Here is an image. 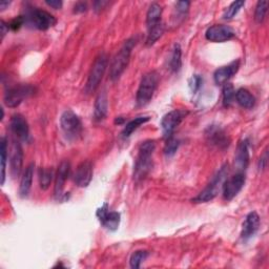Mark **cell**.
Listing matches in <instances>:
<instances>
[{
    "instance_id": "obj_1",
    "label": "cell",
    "mask_w": 269,
    "mask_h": 269,
    "mask_svg": "<svg viewBox=\"0 0 269 269\" xmlns=\"http://www.w3.org/2000/svg\"><path fill=\"white\" fill-rule=\"evenodd\" d=\"M156 149V142L148 140L141 143L138 155L133 165V179L141 181L148 177L153 168V154Z\"/></svg>"
},
{
    "instance_id": "obj_2",
    "label": "cell",
    "mask_w": 269,
    "mask_h": 269,
    "mask_svg": "<svg viewBox=\"0 0 269 269\" xmlns=\"http://www.w3.org/2000/svg\"><path fill=\"white\" fill-rule=\"evenodd\" d=\"M136 44V40L133 38H130L126 40L123 45L121 46L116 56L114 57L111 69H109V78H111L113 81H116L120 78V76L123 74L124 71L126 70L129 60H130V55L132 52V48Z\"/></svg>"
},
{
    "instance_id": "obj_3",
    "label": "cell",
    "mask_w": 269,
    "mask_h": 269,
    "mask_svg": "<svg viewBox=\"0 0 269 269\" xmlns=\"http://www.w3.org/2000/svg\"><path fill=\"white\" fill-rule=\"evenodd\" d=\"M23 18L24 24L40 31L48 30L54 27L57 22L56 18L51 13L38 8H33L28 11L26 15H23Z\"/></svg>"
},
{
    "instance_id": "obj_4",
    "label": "cell",
    "mask_w": 269,
    "mask_h": 269,
    "mask_svg": "<svg viewBox=\"0 0 269 269\" xmlns=\"http://www.w3.org/2000/svg\"><path fill=\"white\" fill-rule=\"evenodd\" d=\"M228 175V166L224 165L218 172V174L213 178L211 183L207 185L195 198L192 199L194 203H204L214 200L217 194L219 193L220 189L223 187L226 177Z\"/></svg>"
},
{
    "instance_id": "obj_5",
    "label": "cell",
    "mask_w": 269,
    "mask_h": 269,
    "mask_svg": "<svg viewBox=\"0 0 269 269\" xmlns=\"http://www.w3.org/2000/svg\"><path fill=\"white\" fill-rule=\"evenodd\" d=\"M158 79V74L156 72H150L142 77L136 96L137 104L139 106H144L150 103L157 90Z\"/></svg>"
},
{
    "instance_id": "obj_6",
    "label": "cell",
    "mask_w": 269,
    "mask_h": 269,
    "mask_svg": "<svg viewBox=\"0 0 269 269\" xmlns=\"http://www.w3.org/2000/svg\"><path fill=\"white\" fill-rule=\"evenodd\" d=\"M107 63H108L107 56L103 53L96 58L95 62L91 69L87 84H85V89H84L85 93L92 94L98 89V87H99V84L103 78L104 73L106 71Z\"/></svg>"
},
{
    "instance_id": "obj_7",
    "label": "cell",
    "mask_w": 269,
    "mask_h": 269,
    "mask_svg": "<svg viewBox=\"0 0 269 269\" xmlns=\"http://www.w3.org/2000/svg\"><path fill=\"white\" fill-rule=\"evenodd\" d=\"M35 88L31 84H19L11 88L5 94V104L8 107L15 108L19 106L24 100L34 95Z\"/></svg>"
},
{
    "instance_id": "obj_8",
    "label": "cell",
    "mask_w": 269,
    "mask_h": 269,
    "mask_svg": "<svg viewBox=\"0 0 269 269\" xmlns=\"http://www.w3.org/2000/svg\"><path fill=\"white\" fill-rule=\"evenodd\" d=\"M60 125L68 139H77L82 131V124L79 117L71 109H68L60 118Z\"/></svg>"
},
{
    "instance_id": "obj_9",
    "label": "cell",
    "mask_w": 269,
    "mask_h": 269,
    "mask_svg": "<svg viewBox=\"0 0 269 269\" xmlns=\"http://www.w3.org/2000/svg\"><path fill=\"white\" fill-rule=\"evenodd\" d=\"M245 175L241 172H238L236 175L231 176L229 179L225 180L223 184V197L225 200L230 201L237 197L238 193L242 190L244 184H245Z\"/></svg>"
},
{
    "instance_id": "obj_10",
    "label": "cell",
    "mask_w": 269,
    "mask_h": 269,
    "mask_svg": "<svg viewBox=\"0 0 269 269\" xmlns=\"http://www.w3.org/2000/svg\"><path fill=\"white\" fill-rule=\"evenodd\" d=\"M185 115H186L185 112L175 109V111L169 112L163 117L161 121V127H162V132L166 139L173 136L174 131L180 125Z\"/></svg>"
},
{
    "instance_id": "obj_11",
    "label": "cell",
    "mask_w": 269,
    "mask_h": 269,
    "mask_svg": "<svg viewBox=\"0 0 269 269\" xmlns=\"http://www.w3.org/2000/svg\"><path fill=\"white\" fill-rule=\"evenodd\" d=\"M236 36L235 31L230 27L223 26V24H216L211 27L205 33L207 40L212 42H224L232 39Z\"/></svg>"
},
{
    "instance_id": "obj_12",
    "label": "cell",
    "mask_w": 269,
    "mask_h": 269,
    "mask_svg": "<svg viewBox=\"0 0 269 269\" xmlns=\"http://www.w3.org/2000/svg\"><path fill=\"white\" fill-rule=\"evenodd\" d=\"M205 137L210 144L221 150L228 148L230 143V140L227 137L225 131L218 125H211L207 128L205 131Z\"/></svg>"
},
{
    "instance_id": "obj_13",
    "label": "cell",
    "mask_w": 269,
    "mask_h": 269,
    "mask_svg": "<svg viewBox=\"0 0 269 269\" xmlns=\"http://www.w3.org/2000/svg\"><path fill=\"white\" fill-rule=\"evenodd\" d=\"M10 127L14 136L20 141H28L30 137V127L27 119L20 114L12 116Z\"/></svg>"
},
{
    "instance_id": "obj_14",
    "label": "cell",
    "mask_w": 269,
    "mask_h": 269,
    "mask_svg": "<svg viewBox=\"0 0 269 269\" xmlns=\"http://www.w3.org/2000/svg\"><path fill=\"white\" fill-rule=\"evenodd\" d=\"M23 163V152L19 142L13 141L11 149V156H10V167H11V175L13 178H17L22 169Z\"/></svg>"
},
{
    "instance_id": "obj_15",
    "label": "cell",
    "mask_w": 269,
    "mask_h": 269,
    "mask_svg": "<svg viewBox=\"0 0 269 269\" xmlns=\"http://www.w3.org/2000/svg\"><path fill=\"white\" fill-rule=\"evenodd\" d=\"M260 228V217L255 212L249 213L243 222L241 238L243 241H247L252 238Z\"/></svg>"
},
{
    "instance_id": "obj_16",
    "label": "cell",
    "mask_w": 269,
    "mask_h": 269,
    "mask_svg": "<svg viewBox=\"0 0 269 269\" xmlns=\"http://www.w3.org/2000/svg\"><path fill=\"white\" fill-rule=\"evenodd\" d=\"M97 217L99 221L109 230H116L120 224V214L117 212H109L107 204H104L101 209L98 210Z\"/></svg>"
},
{
    "instance_id": "obj_17",
    "label": "cell",
    "mask_w": 269,
    "mask_h": 269,
    "mask_svg": "<svg viewBox=\"0 0 269 269\" xmlns=\"http://www.w3.org/2000/svg\"><path fill=\"white\" fill-rule=\"evenodd\" d=\"M93 179V165L90 161L81 162L74 174V181L79 187H87Z\"/></svg>"
},
{
    "instance_id": "obj_18",
    "label": "cell",
    "mask_w": 269,
    "mask_h": 269,
    "mask_svg": "<svg viewBox=\"0 0 269 269\" xmlns=\"http://www.w3.org/2000/svg\"><path fill=\"white\" fill-rule=\"evenodd\" d=\"M249 164V141L244 139L240 141L235 156V165L239 172L243 173Z\"/></svg>"
},
{
    "instance_id": "obj_19",
    "label": "cell",
    "mask_w": 269,
    "mask_h": 269,
    "mask_svg": "<svg viewBox=\"0 0 269 269\" xmlns=\"http://www.w3.org/2000/svg\"><path fill=\"white\" fill-rule=\"evenodd\" d=\"M71 173V164L69 161H62L58 167L56 181H55V195L59 199L63 194L65 182L69 179Z\"/></svg>"
},
{
    "instance_id": "obj_20",
    "label": "cell",
    "mask_w": 269,
    "mask_h": 269,
    "mask_svg": "<svg viewBox=\"0 0 269 269\" xmlns=\"http://www.w3.org/2000/svg\"><path fill=\"white\" fill-rule=\"evenodd\" d=\"M240 68V61H234V62H231L230 64L226 65V66H222L218 69L215 72V75H214V79L217 85H222L227 83V81L234 76L236 75Z\"/></svg>"
},
{
    "instance_id": "obj_21",
    "label": "cell",
    "mask_w": 269,
    "mask_h": 269,
    "mask_svg": "<svg viewBox=\"0 0 269 269\" xmlns=\"http://www.w3.org/2000/svg\"><path fill=\"white\" fill-rule=\"evenodd\" d=\"M34 168L35 164L31 163L27 168L26 172H24L21 182H20V186H19V193L22 198L28 197V194L31 190L32 184H33V177H34Z\"/></svg>"
},
{
    "instance_id": "obj_22",
    "label": "cell",
    "mask_w": 269,
    "mask_h": 269,
    "mask_svg": "<svg viewBox=\"0 0 269 269\" xmlns=\"http://www.w3.org/2000/svg\"><path fill=\"white\" fill-rule=\"evenodd\" d=\"M107 96L105 92L100 93L98 95L96 102H95V111H94V117L97 121H101L105 118L107 114Z\"/></svg>"
},
{
    "instance_id": "obj_23",
    "label": "cell",
    "mask_w": 269,
    "mask_h": 269,
    "mask_svg": "<svg viewBox=\"0 0 269 269\" xmlns=\"http://www.w3.org/2000/svg\"><path fill=\"white\" fill-rule=\"evenodd\" d=\"M161 15H162V8L159 4L151 5L148 14H146V26L148 29L158 26L161 22Z\"/></svg>"
},
{
    "instance_id": "obj_24",
    "label": "cell",
    "mask_w": 269,
    "mask_h": 269,
    "mask_svg": "<svg viewBox=\"0 0 269 269\" xmlns=\"http://www.w3.org/2000/svg\"><path fill=\"white\" fill-rule=\"evenodd\" d=\"M236 100L237 102L244 108L250 109L255 104L254 97L250 94L249 91L245 89H240L236 93Z\"/></svg>"
},
{
    "instance_id": "obj_25",
    "label": "cell",
    "mask_w": 269,
    "mask_h": 269,
    "mask_svg": "<svg viewBox=\"0 0 269 269\" xmlns=\"http://www.w3.org/2000/svg\"><path fill=\"white\" fill-rule=\"evenodd\" d=\"M150 119H151L150 117H137L136 119L129 121L128 123L124 126L123 130H122V136L125 138L129 137L134 130H136L139 126H141L142 124L146 123L148 121H150Z\"/></svg>"
},
{
    "instance_id": "obj_26",
    "label": "cell",
    "mask_w": 269,
    "mask_h": 269,
    "mask_svg": "<svg viewBox=\"0 0 269 269\" xmlns=\"http://www.w3.org/2000/svg\"><path fill=\"white\" fill-rule=\"evenodd\" d=\"M182 50L179 44H175L173 48L172 56L169 60V69L174 73H178L182 65Z\"/></svg>"
},
{
    "instance_id": "obj_27",
    "label": "cell",
    "mask_w": 269,
    "mask_h": 269,
    "mask_svg": "<svg viewBox=\"0 0 269 269\" xmlns=\"http://www.w3.org/2000/svg\"><path fill=\"white\" fill-rule=\"evenodd\" d=\"M163 33H164V27H163L162 23L158 24V26H156V27H153V28L149 29L148 39H146V45H148V46L154 45L158 41V39L161 37Z\"/></svg>"
},
{
    "instance_id": "obj_28",
    "label": "cell",
    "mask_w": 269,
    "mask_h": 269,
    "mask_svg": "<svg viewBox=\"0 0 269 269\" xmlns=\"http://www.w3.org/2000/svg\"><path fill=\"white\" fill-rule=\"evenodd\" d=\"M0 155H2V184H4L6 180V168L8 159V143L5 137L2 138V143H0Z\"/></svg>"
},
{
    "instance_id": "obj_29",
    "label": "cell",
    "mask_w": 269,
    "mask_h": 269,
    "mask_svg": "<svg viewBox=\"0 0 269 269\" xmlns=\"http://www.w3.org/2000/svg\"><path fill=\"white\" fill-rule=\"evenodd\" d=\"M236 99V91L230 83H225L223 88V104L224 106L228 107L232 104Z\"/></svg>"
},
{
    "instance_id": "obj_30",
    "label": "cell",
    "mask_w": 269,
    "mask_h": 269,
    "mask_svg": "<svg viewBox=\"0 0 269 269\" xmlns=\"http://www.w3.org/2000/svg\"><path fill=\"white\" fill-rule=\"evenodd\" d=\"M245 5V2H243V0H239V2H234L232 3L224 12L223 14V18L225 20H229L231 18H234L239 12L242 9V7Z\"/></svg>"
},
{
    "instance_id": "obj_31",
    "label": "cell",
    "mask_w": 269,
    "mask_h": 269,
    "mask_svg": "<svg viewBox=\"0 0 269 269\" xmlns=\"http://www.w3.org/2000/svg\"><path fill=\"white\" fill-rule=\"evenodd\" d=\"M53 180V170L52 169H45L41 168L39 172V182L40 187L45 190L51 185V182Z\"/></svg>"
},
{
    "instance_id": "obj_32",
    "label": "cell",
    "mask_w": 269,
    "mask_h": 269,
    "mask_svg": "<svg viewBox=\"0 0 269 269\" xmlns=\"http://www.w3.org/2000/svg\"><path fill=\"white\" fill-rule=\"evenodd\" d=\"M148 255H149V252L146 251V250H137V251H134L131 254L130 260H129L130 267L131 268H140L142 262L145 261V259L148 258Z\"/></svg>"
},
{
    "instance_id": "obj_33",
    "label": "cell",
    "mask_w": 269,
    "mask_h": 269,
    "mask_svg": "<svg viewBox=\"0 0 269 269\" xmlns=\"http://www.w3.org/2000/svg\"><path fill=\"white\" fill-rule=\"evenodd\" d=\"M267 9H268V3L265 2V0H261V2H258L255 7V12H254V19L258 23H261L264 21L267 13Z\"/></svg>"
},
{
    "instance_id": "obj_34",
    "label": "cell",
    "mask_w": 269,
    "mask_h": 269,
    "mask_svg": "<svg viewBox=\"0 0 269 269\" xmlns=\"http://www.w3.org/2000/svg\"><path fill=\"white\" fill-rule=\"evenodd\" d=\"M179 145H180L179 140H177L173 136L167 138V141H166V144H165V148H164L165 155L166 156H173L177 152V150L179 149Z\"/></svg>"
},
{
    "instance_id": "obj_35",
    "label": "cell",
    "mask_w": 269,
    "mask_h": 269,
    "mask_svg": "<svg viewBox=\"0 0 269 269\" xmlns=\"http://www.w3.org/2000/svg\"><path fill=\"white\" fill-rule=\"evenodd\" d=\"M189 3L188 2H179L176 4V12H177V18H184L188 12L189 8Z\"/></svg>"
},
{
    "instance_id": "obj_36",
    "label": "cell",
    "mask_w": 269,
    "mask_h": 269,
    "mask_svg": "<svg viewBox=\"0 0 269 269\" xmlns=\"http://www.w3.org/2000/svg\"><path fill=\"white\" fill-rule=\"evenodd\" d=\"M23 24H24L23 16H18L12 20L10 23H8V26H9V29L13 30V31H17L23 26Z\"/></svg>"
},
{
    "instance_id": "obj_37",
    "label": "cell",
    "mask_w": 269,
    "mask_h": 269,
    "mask_svg": "<svg viewBox=\"0 0 269 269\" xmlns=\"http://www.w3.org/2000/svg\"><path fill=\"white\" fill-rule=\"evenodd\" d=\"M191 80L192 81L190 83V87L192 89V92H197L201 88V84L203 82V79L199 75H194Z\"/></svg>"
},
{
    "instance_id": "obj_38",
    "label": "cell",
    "mask_w": 269,
    "mask_h": 269,
    "mask_svg": "<svg viewBox=\"0 0 269 269\" xmlns=\"http://www.w3.org/2000/svg\"><path fill=\"white\" fill-rule=\"evenodd\" d=\"M45 4L55 10H59L62 7V2H60V0H46Z\"/></svg>"
},
{
    "instance_id": "obj_39",
    "label": "cell",
    "mask_w": 269,
    "mask_h": 269,
    "mask_svg": "<svg viewBox=\"0 0 269 269\" xmlns=\"http://www.w3.org/2000/svg\"><path fill=\"white\" fill-rule=\"evenodd\" d=\"M88 9V6L87 4H84V3H77L74 7V12L75 13H83V12L87 11Z\"/></svg>"
},
{
    "instance_id": "obj_40",
    "label": "cell",
    "mask_w": 269,
    "mask_h": 269,
    "mask_svg": "<svg viewBox=\"0 0 269 269\" xmlns=\"http://www.w3.org/2000/svg\"><path fill=\"white\" fill-rule=\"evenodd\" d=\"M267 159H268V157H267V151H265L263 157L260 158V162H259V167H260V169H261V168L264 169V168L266 167V165H267Z\"/></svg>"
},
{
    "instance_id": "obj_41",
    "label": "cell",
    "mask_w": 269,
    "mask_h": 269,
    "mask_svg": "<svg viewBox=\"0 0 269 269\" xmlns=\"http://www.w3.org/2000/svg\"><path fill=\"white\" fill-rule=\"evenodd\" d=\"M0 28H2V39H4L7 32L9 31V26L5 21H2V26H0Z\"/></svg>"
},
{
    "instance_id": "obj_42",
    "label": "cell",
    "mask_w": 269,
    "mask_h": 269,
    "mask_svg": "<svg viewBox=\"0 0 269 269\" xmlns=\"http://www.w3.org/2000/svg\"><path fill=\"white\" fill-rule=\"evenodd\" d=\"M107 3L105 2H97L94 4V7H95V10L98 11V10H101L103 8V6H106Z\"/></svg>"
},
{
    "instance_id": "obj_43",
    "label": "cell",
    "mask_w": 269,
    "mask_h": 269,
    "mask_svg": "<svg viewBox=\"0 0 269 269\" xmlns=\"http://www.w3.org/2000/svg\"><path fill=\"white\" fill-rule=\"evenodd\" d=\"M10 4H11V3H9V2H3V3H0V10L4 11L7 7L10 6Z\"/></svg>"
}]
</instances>
